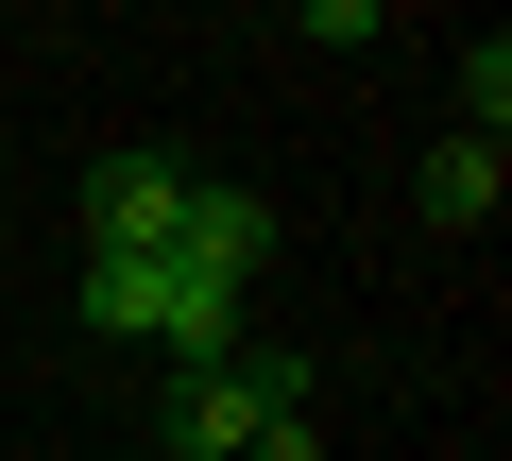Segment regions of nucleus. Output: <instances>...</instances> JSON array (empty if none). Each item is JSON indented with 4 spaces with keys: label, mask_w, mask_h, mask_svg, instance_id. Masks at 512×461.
I'll return each mask as SVG.
<instances>
[{
    "label": "nucleus",
    "mask_w": 512,
    "mask_h": 461,
    "mask_svg": "<svg viewBox=\"0 0 512 461\" xmlns=\"http://www.w3.org/2000/svg\"><path fill=\"white\" fill-rule=\"evenodd\" d=\"M188 188L205 171H171V154H103L86 171V257H171L188 240Z\"/></svg>",
    "instance_id": "obj_1"
},
{
    "label": "nucleus",
    "mask_w": 512,
    "mask_h": 461,
    "mask_svg": "<svg viewBox=\"0 0 512 461\" xmlns=\"http://www.w3.org/2000/svg\"><path fill=\"white\" fill-rule=\"evenodd\" d=\"M256 257H274V205H256V188H188V240H171V274H222V291H256Z\"/></svg>",
    "instance_id": "obj_2"
},
{
    "label": "nucleus",
    "mask_w": 512,
    "mask_h": 461,
    "mask_svg": "<svg viewBox=\"0 0 512 461\" xmlns=\"http://www.w3.org/2000/svg\"><path fill=\"white\" fill-rule=\"evenodd\" d=\"M256 427H274V410H256V376H239V359H205V376H171V461H239Z\"/></svg>",
    "instance_id": "obj_3"
},
{
    "label": "nucleus",
    "mask_w": 512,
    "mask_h": 461,
    "mask_svg": "<svg viewBox=\"0 0 512 461\" xmlns=\"http://www.w3.org/2000/svg\"><path fill=\"white\" fill-rule=\"evenodd\" d=\"M495 205H512V154L495 137H444L427 154V222H495Z\"/></svg>",
    "instance_id": "obj_4"
},
{
    "label": "nucleus",
    "mask_w": 512,
    "mask_h": 461,
    "mask_svg": "<svg viewBox=\"0 0 512 461\" xmlns=\"http://www.w3.org/2000/svg\"><path fill=\"white\" fill-rule=\"evenodd\" d=\"M495 120H512V35H478V52H461V137H495Z\"/></svg>",
    "instance_id": "obj_5"
},
{
    "label": "nucleus",
    "mask_w": 512,
    "mask_h": 461,
    "mask_svg": "<svg viewBox=\"0 0 512 461\" xmlns=\"http://www.w3.org/2000/svg\"><path fill=\"white\" fill-rule=\"evenodd\" d=\"M239 461H325V410H274V427H256Z\"/></svg>",
    "instance_id": "obj_6"
}]
</instances>
